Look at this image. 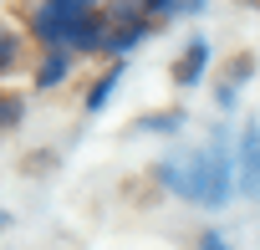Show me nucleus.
<instances>
[{"instance_id":"nucleus-1","label":"nucleus","mask_w":260,"mask_h":250,"mask_svg":"<svg viewBox=\"0 0 260 250\" xmlns=\"http://www.w3.org/2000/svg\"><path fill=\"white\" fill-rule=\"evenodd\" d=\"M158 179H164V189L184 194L189 204L219 209V204L230 199V189H235V159H230V138H224V133H214L204 148L164 159V164H158Z\"/></svg>"},{"instance_id":"nucleus-6","label":"nucleus","mask_w":260,"mask_h":250,"mask_svg":"<svg viewBox=\"0 0 260 250\" xmlns=\"http://www.w3.org/2000/svg\"><path fill=\"white\" fill-rule=\"evenodd\" d=\"M67 72H72V51H41L36 87H41V92H51V87H61V82H67Z\"/></svg>"},{"instance_id":"nucleus-2","label":"nucleus","mask_w":260,"mask_h":250,"mask_svg":"<svg viewBox=\"0 0 260 250\" xmlns=\"http://www.w3.org/2000/svg\"><path fill=\"white\" fill-rule=\"evenodd\" d=\"M87 11H92L87 0H51V6H31L26 26H31V36H36L46 51H67V31H72Z\"/></svg>"},{"instance_id":"nucleus-10","label":"nucleus","mask_w":260,"mask_h":250,"mask_svg":"<svg viewBox=\"0 0 260 250\" xmlns=\"http://www.w3.org/2000/svg\"><path fill=\"white\" fill-rule=\"evenodd\" d=\"M179 128H184V112H153L133 122V133H179Z\"/></svg>"},{"instance_id":"nucleus-3","label":"nucleus","mask_w":260,"mask_h":250,"mask_svg":"<svg viewBox=\"0 0 260 250\" xmlns=\"http://www.w3.org/2000/svg\"><path fill=\"white\" fill-rule=\"evenodd\" d=\"M235 189L245 199H260V122H245L235 143Z\"/></svg>"},{"instance_id":"nucleus-12","label":"nucleus","mask_w":260,"mask_h":250,"mask_svg":"<svg viewBox=\"0 0 260 250\" xmlns=\"http://www.w3.org/2000/svg\"><path fill=\"white\" fill-rule=\"evenodd\" d=\"M6 220H11V214H6V209H0V230H6Z\"/></svg>"},{"instance_id":"nucleus-8","label":"nucleus","mask_w":260,"mask_h":250,"mask_svg":"<svg viewBox=\"0 0 260 250\" xmlns=\"http://www.w3.org/2000/svg\"><path fill=\"white\" fill-rule=\"evenodd\" d=\"M21 56H26L21 36H16L11 26H0V77H6V72H16V67H21Z\"/></svg>"},{"instance_id":"nucleus-9","label":"nucleus","mask_w":260,"mask_h":250,"mask_svg":"<svg viewBox=\"0 0 260 250\" xmlns=\"http://www.w3.org/2000/svg\"><path fill=\"white\" fill-rule=\"evenodd\" d=\"M21 117H26V97L21 92H0V133L21 128Z\"/></svg>"},{"instance_id":"nucleus-4","label":"nucleus","mask_w":260,"mask_h":250,"mask_svg":"<svg viewBox=\"0 0 260 250\" xmlns=\"http://www.w3.org/2000/svg\"><path fill=\"white\" fill-rule=\"evenodd\" d=\"M250 72H255V56L230 61V67H224V77H219V87H214V102H219V107H235V92L250 82Z\"/></svg>"},{"instance_id":"nucleus-7","label":"nucleus","mask_w":260,"mask_h":250,"mask_svg":"<svg viewBox=\"0 0 260 250\" xmlns=\"http://www.w3.org/2000/svg\"><path fill=\"white\" fill-rule=\"evenodd\" d=\"M117 77H122V61H112V72H102V77L92 82V92H87V112H102V107H107V97H112Z\"/></svg>"},{"instance_id":"nucleus-5","label":"nucleus","mask_w":260,"mask_h":250,"mask_svg":"<svg viewBox=\"0 0 260 250\" xmlns=\"http://www.w3.org/2000/svg\"><path fill=\"white\" fill-rule=\"evenodd\" d=\"M204 61H209V46H204V41H194V46L174 61V72H169V77H174V87H194V82L204 77Z\"/></svg>"},{"instance_id":"nucleus-11","label":"nucleus","mask_w":260,"mask_h":250,"mask_svg":"<svg viewBox=\"0 0 260 250\" xmlns=\"http://www.w3.org/2000/svg\"><path fill=\"white\" fill-rule=\"evenodd\" d=\"M199 250H230V245H224V240L209 230V235H199Z\"/></svg>"}]
</instances>
